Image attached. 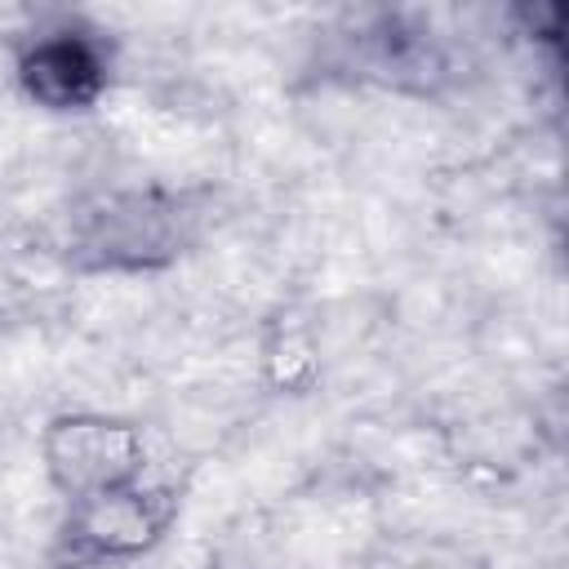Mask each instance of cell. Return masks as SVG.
<instances>
[{
	"label": "cell",
	"mask_w": 569,
	"mask_h": 569,
	"mask_svg": "<svg viewBox=\"0 0 569 569\" xmlns=\"http://www.w3.org/2000/svg\"><path fill=\"white\" fill-rule=\"evenodd\" d=\"M511 18L520 22V31H525L529 40L560 49V36H565V4H556V0H547V4H516Z\"/></svg>",
	"instance_id": "8992f818"
},
{
	"label": "cell",
	"mask_w": 569,
	"mask_h": 569,
	"mask_svg": "<svg viewBox=\"0 0 569 569\" xmlns=\"http://www.w3.org/2000/svg\"><path fill=\"white\" fill-rule=\"evenodd\" d=\"M182 511V498L173 485H124L111 493H93L80 502H67L62 520V547L71 560L98 565V560H138L151 547L164 542Z\"/></svg>",
	"instance_id": "5b68a950"
},
{
	"label": "cell",
	"mask_w": 569,
	"mask_h": 569,
	"mask_svg": "<svg viewBox=\"0 0 569 569\" xmlns=\"http://www.w3.org/2000/svg\"><path fill=\"white\" fill-rule=\"evenodd\" d=\"M40 462L67 502L138 485L147 471V436L133 418L71 409L53 413L40 431Z\"/></svg>",
	"instance_id": "3957f363"
},
{
	"label": "cell",
	"mask_w": 569,
	"mask_h": 569,
	"mask_svg": "<svg viewBox=\"0 0 569 569\" xmlns=\"http://www.w3.org/2000/svg\"><path fill=\"white\" fill-rule=\"evenodd\" d=\"M213 196L196 187H107L80 200L62 231V262L76 276L169 271L204 240Z\"/></svg>",
	"instance_id": "6da1fadb"
},
{
	"label": "cell",
	"mask_w": 569,
	"mask_h": 569,
	"mask_svg": "<svg viewBox=\"0 0 569 569\" xmlns=\"http://www.w3.org/2000/svg\"><path fill=\"white\" fill-rule=\"evenodd\" d=\"M329 36H333L329 67L356 84H373L409 98H436L453 76L449 44L418 9L347 13Z\"/></svg>",
	"instance_id": "7a4b0ae2"
},
{
	"label": "cell",
	"mask_w": 569,
	"mask_h": 569,
	"mask_svg": "<svg viewBox=\"0 0 569 569\" xmlns=\"http://www.w3.org/2000/svg\"><path fill=\"white\" fill-rule=\"evenodd\" d=\"M111 44L84 18H53L36 27L13 58V80L27 102L53 116L93 111L111 89Z\"/></svg>",
	"instance_id": "277c9868"
}]
</instances>
